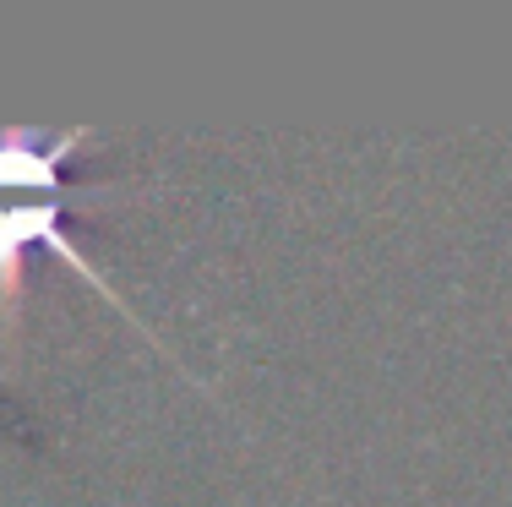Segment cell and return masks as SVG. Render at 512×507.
I'll return each instance as SVG.
<instances>
[{"label":"cell","instance_id":"1","mask_svg":"<svg viewBox=\"0 0 512 507\" xmlns=\"http://www.w3.org/2000/svg\"><path fill=\"white\" fill-rule=\"evenodd\" d=\"M77 148H88V131H66V137H39V131H28V126L0 131V289L17 279L28 246H50L71 273H82L93 289H104V279L93 273V262L66 240L60 164ZM109 306H120V300L109 295Z\"/></svg>","mask_w":512,"mask_h":507}]
</instances>
